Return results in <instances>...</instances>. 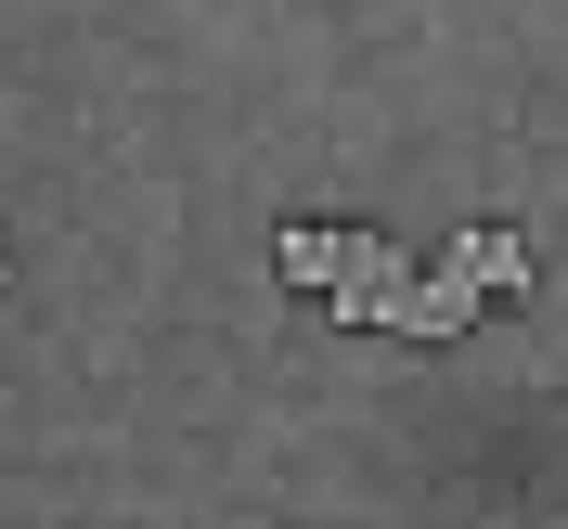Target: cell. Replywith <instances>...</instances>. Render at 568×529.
<instances>
[{
	"label": "cell",
	"mask_w": 568,
	"mask_h": 529,
	"mask_svg": "<svg viewBox=\"0 0 568 529\" xmlns=\"http://www.w3.org/2000/svg\"><path fill=\"white\" fill-rule=\"evenodd\" d=\"M478 311H491V297H478L465 272H414V284L388 297V336H465Z\"/></svg>",
	"instance_id": "7a4b0ae2"
},
{
	"label": "cell",
	"mask_w": 568,
	"mask_h": 529,
	"mask_svg": "<svg viewBox=\"0 0 568 529\" xmlns=\"http://www.w3.org/2000/svg\"><path fill=\"white\" fill-rule=\"evenodd\" d=\"M0 284H13V246H0Z\"/></svg>",
	"instance_id": "5b68a950"
},
{
	"label": "cell",
	"mask_w": 568,
	"mask_h": 529,
	"mask_svg": "<svg viewBox=\"0 0 568 529\" xmlns=\"http://www.w3.org/2000/svg\"><path fill=\"white\" fill-rule=\"evenodd\" d=\"M439 272H465L478 297H530V233H453Z\"/></svg>",
	"instance_id": "3957f363"
},
{
	"label": "cell",
	"mask_w": 568,
	"mask_h": 529,
	"mask_svg": "<svg viewBox=\"0 0 568 529\" xmlns=\"http://www.w3.org/2000/svg\"><path fill=\"white\" fill-rule=\"evenodd\" d=\"M272 272L297 284V297H323V284H336V233H323V220H297V233L272 246Z\"/></svg>",
	"instance_id": "277c9868"
},
{
	"label": "cell",
	"mask_w": 568,
	"mask_h": 529,
	"mask_svg": "<svg viewBox=\"0 0 568 529\" xmlns=\"http://www.w3.org/2000/svg\"><path fill=\"white\" fill-rule=\"evenodd\" d=\"M400 284H414V258H400L388 233H336V284H323V311H336V323H388Z\"/></svg>",
	"instance_id": "6da1fadb"
}]
</instances>
